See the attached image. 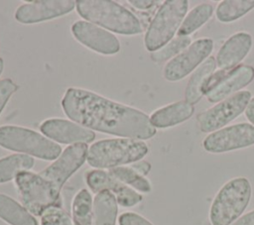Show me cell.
<instances>
[{"instance_id":"22","label":"cell","mask_w":254,"mask_h":225,"mask_svg":"<svg viewBox=\"0 0 254 225\" xmlns=\"http://www.w3.org/2000/svg\"><path fill=\"white\" fill-rule=\"evenodd\" d=\"M35 161L25 154H13L0 159V183L10 181L18 173L31 169Z\"/></svg>"},{"instance_id":"35","label":"cell","mask_w":254,"mask_h":225,"mask_svg":"<svg viewBox=\"0 0 254 225\" xmlns=\"http://www.w3.org/2000/svg\"><path fill=\"white\" fill-rule=\"evenodd\" d=\"M3 68H4V61H3V59L0 57V75H1V73H2V71H3Z\"/></svg>"},{"instance_id":"20","label":"cell","mask_w":254,"mask_h":225,"mask_svg":"<svg viewBox=\"0 0 254 225\" xmlns=\"http://www.w3.org/2000/svg\"><path fill=\"white\" fill-rule=\"evenodd\" d=\"M117 201L109 191L96 193L93 200V225H115Z\"/></svg>"},{"instance_id":"5","label":"cell","mask_w":254,"mask_h":225,"mask_svg":"<svg viewBox=\"0 0 254 225\" xmlns=\"http://www.w3.org/2000/svg\"><path fill=\"white\" fill-rule=\"evenodd\" d=\"M0 147L46 161L57 160L62 154L61 146L44 135L13 125L0 127Z\"/></svg>"},{"instance_id":"28","label":"cell","mask_w":254,"mask_h":225,"mask_svg":"<svg viewBox=\"0 0 254 225\" xmlns=\"http://www.w3.org/2000/svg\"><path fill=\"white\" fill-rule=\"evenodd\" d=\"M41 225H73L67 213L60 206H53L41 216Z\"/></svg>"},{"instance_id":"4","label":"cell","mask_w":254,"mask_h":225,"mask_svg":"<svg viewBox=\"0 0 254 225\" xmlns=\"http://www.w3.org/2000/svg\"><path fill=\"white\" fill-rule=\"evenodd\" d=\"M251 184L246 177L227 181L217 192L209 210L211 225H231L246 209L251 198Z\"/></svg>"},{"instance_id":"1","label":"cell","mask_w":254,"mask_h":225,"mask_svg":"<svg viewBox=\"0 0 254 225\" xmlns=\"http://www.w3.org/2000/svg\"><path fill=\"white\" fill-rule=\"evenodd\" d=\"M62 107L71 121L92 131L136 140L150 139L157 132L146 113L83 88H67Z\"/></svg>"},{"instance_id":"6","label":"cell","mask_w":254,"mask_h":225,"mask_svg":"<svg viewBox=\"0 0 254 225\" xmlns=\"http://www.w3.org/2000/svg\"><path fill=\"white\" fill-rule=\"evenodd\" d=\"M188 8L187 0H167L162 3L145 34L144 44L149 52L154 53L173 40L187 15Z\"/></svg>"},{"instance_id":"12","label":"cell","mask_w":254,"mask_h":225,"mask_svg":"<svg viewBox=\"0 0 254 225\" xmlns=\"http://www.w3.org/2000/svg\"><path fill=\"white\" fill-rule=\"evenodd\" d=\"M71 33L80 44L98 54L111 56L120 50L119 40L112 33L90 22H74Z\"/></svg>"},{"instance_id":"14","label":"cell","mask_w":254,"mask_h":225,"mask_svg":"<svg viewBox=\"0 0 254 225\" xmlns=\"http://www.w3.org/2000/svg\"><path fill=\"white\" fill-rule=\"evenodd\" d=\"M85 180L89 188L95 193L103 190L112 193L117 204L121 206L131 207L142 201L141 194L102 169L89 170L85 174Z\"/></svg>"},{"instance_id":"11","label":"cell","mask_w":254,"mask_h":225,"mask_svg":"<svg viewBox=\"0 0 254 225\" xmlns=\"http://www.w3.org/2000/svg\"><path fill=\"white\" fill-rule=\"evenodd\" d=\"M86 144L70 145L64 149L61 156L39 174L53 183L61 191L65 181L83 165L87 157Z\"/></svg>"},{"instance_id":"7","label":"cell","mask_w":254,"mask_h":225,"mask_svg":"<svg viewBox=\"0 0 254 225\" xmlns=\"http://www.w3.org/2000/svg\"><path fill=\"white\" fill-rule=\"evenodd\" d=\"M15 184L24 207L33 215L42 216L49 208L59 206L61 191L39 173L22 171L15 177Z\"/></svg>"},{"instance_id":"18","label":"cell","mask_w":254,"mask_h":225,"mask_svg":"<svg viewBox=\"0 0 254 225\" xmlns=\"http://www.w3.org/2000/svg\"><path fill=\"white\" fill-rule=\"evenodd\" d=\"M193 112V105L186 100H181L154 111L150 116V121L155 128L165 129L187 121L192 116Z\"/></svg>"},{"instance_id":"21","label":"cell","mask_w":254,"mask_h":225,"mask_svg":"<svg viewBox=\"0 0 254 225\" xmlns=\"http://www.w3.org/2000/svg\"><path fill=\"white\" fill-rule=\"evenodd\" d=\"M0 218L10 225H38L35 217L20 203L0 193Z\"/></svg>"},{"instance_id":"32","label":"cell","mask_w":254,"mask_h":225,"mask_svg":"<svg viewBox=\"0 0 254 225\" xmlns=\"http://www.w3.org/2000/svg\"><path fill=\"white\" fill-rule=\"evenodd\" d=\"M131 168L134 170H136L138 173H140L141 175L145 176L149 173V171L151 169V165L146 161H138V162L133 163Z\"/></svg>"},{"instance_id":"23","label":"cell","mask_w":254,"mask_h":225,"mask_svg":"<svg viewBox=\"0 0 254 225\" xmlns=\"http://www.w3.org/2000/svg\"><path fill=\"white\" fill-rule=\"evenodd\" d=\"M213 7L209 3H201L192 8L185 17L181 27L177 32V37H189L212 16Z\"/></svg>"},{"instance_id":"9","label":"cell","mask_w":254,"mask_h":225,"mask_svg":"<svg viewBox=\"0 0 254 225\" xmlns=\"http://www.w3.org/2000/svg\"><path fill=\"white\" fill-rule=\"evenodd\" d=\"M213 41L202 38L192 42L187 49L170 59L164 66L163 76L168 81H179L198 67L210 55Z\"/></svg>"},{"instance_id":"13","label":"cell","mask_w":254,"mask_h":225,"mask_svg":"<svg viewBox=\"0 0 254 225\" xmlns=\"http://www.w3.org/2000/svg\"><path fill=\"white\" fill-rule=\"evenodd\" d=\"M75 8L72 0L32 1L20 5L15 11V19L23 24H35L68 14Z\"/></svg>"},{"instance_id":"10","label":"cell","mask_w":254,"mask_h":225,"mask_svg":"<svg viewBox=\"0 0 254 225\" xmlns=\"http://www.w3.org/2000/svg\"><path fill=\"white\" fill-rule=\"evenodd\" d=\"M252 145H254V126L244 122L214 131L202 141L203 149L213 154L226 153Z\"/></svg>"},{"instance_id":"8","label":"cell","mask_w":254,"mask_h":225,"mask_svg":"<svg viewBox=\"0 0 254 225\" xmlns=\"http://www.w3.org/2000/svg\"><path fill=\"white\" fill-rule=\"evenodd\" d=\"M251 98L249 90L239 91L199 113L196 116L199 130L203 133H212L221 129L245 111Z\"/></svg>"},{"instance_id":"15","label":"cell","mask_w":254,"mask_h":225,"mask_svg":"<svg viewBox=\"0 0 254 225\" xmlns=\"http://www.w3.org/2000/svg\"><path fill=\"white\" fill-rule=\"evenodd\" d=\"M40 130L51 140L66 145L79 143L88 144L95 138V134L92 130L73 121L64 119H47L41 124Z\"/></svg>"},{"instance_id":"34","label":"cell","mask_w":254,"mask_h":225,"mask_svg":"<svg viewBox=\"0 0 254 225\" xmlns=\"http://www.w3.org/2000/svg\"><path fill=\"white\" fill-rule=\"evenodd\" d=\"M245 116L251 125L254 126V97H252L245 109Z\"/></svg>"},{"instance_id":"26","label":"cell","mask_w":254,"mask_h":225,"mask_svg":"<svg viewBox=\"0 0 254 225\" xmlns=\"http://www.w3.org/2000/svg\"><path fill=\"white\" fill-rule=\"evenodd\" d=\"M108 172L124 184L129 185L130 187H133L140 192L148 193L152 189L150 181L145 176L134 170L131 167L121 166L112 168Z\"/></svg>"},{"instance_id":"3","label":"cell","mask_w":254,"mask_h":225,"mask_svg":"<svg viewBox=\"0 0 254 225\" xmlns=\"http://www.w3.org/2000/svg\"><path fill=\"white\" fill-rule=\"evenodd\" d=\"M149 151L141 140L129 138L104 139L93 143L87 152L86 162L96 169H112L143 159Z\"/></svg>"},{"instance_id":"17","label":"cell","mask_w":254,"mask_h":225,"mask_svg":"<svg viewBox=\"0 0 254 225\" xmlns=\"http://www.w3.org/2000/svg\"><path fill=\"white\" fill-rule=\"evenodd\" d=\"M252 36L247 32H238L229 37L217 52L215 60L219 69L226 71L236 67L252 48Z\"/></svg>"},{"instance_id":"24","label":"cell","mask_w":254,"mask_h":225,"mask_svg":"<svg viewBox=\"0 0 254 225\" xmlns=\"http://www.w3.org/2000/svg\"><path fill=\"white\" fill-rule=\"evenodd\" d=\"M73 225H93V201L87 189H80L71 205Z\"/></svg>"},{"instance_id":"31","label":"cell","mask_w":254,"mask_h":225,"mask_svg":"<svg viewBox=\"0 0 254 225\" xmlns=\"http://www.w3.org/2000/svg\"><path fill=\"white\" fill-rule=\"evenodd\" d=\"M128 3L130 5H132L133 7H135L136 9L139 10H148L152 7H154L158 1H154V0H130L128 1Z\"/></svg>"},{"instance_id":"33","label":"cell","mask_w":254,"mask_h":225,"mask_svg":"<svg viewBox=\"0 0 254 225\" xmlns=\"http://www.w3.org/2000/svg\"><path fill=\"white\" fill-rule=\"evenodd\" d=\"M231 225H254V210L239 217Z\"/></svg>"},{"instance_id":"19","label":"cell","mask_w":254,"mask_h":225,"mask_svg":"<svg viewBox=\"0 0 254 225\" xmlns=\"http://www.w3.org/2000/svg\"><path fill=\"white\" fill-rule=\"evenodd\" d=\"M215 69L216 60L214 56H208L198 67L195 68L190 77L185 90V100L187 102L193 105L201 99L203 96L202 87Z\"/></svg>"},{"instance_id":"30","label":"cell","mask_w":254,"mask_h":225,"mask_svg":"<svg viewBox=\"0 0 254 225\" xmlns=\"http://www.w3.org/2000/svg\"><path fill=\"white\" fill-rule=\"evenodd\" d=\"M119 225H153L149 220L134 212L122 213L118 218Z\"/></svg>"},{"instance_id":"25","label":"cell","mask_w":254,"mask_h":225,"mask_svg":"<svg viewBox=\"0 0 254 225\" xmlns=\"http://www.w3.org/2000/svg\"><path fill=\"white\" fill-rule=\"evenodd\" d=\"M254 8V0H223L215 10L216 19L222 23L233 22Z\"/></svg>"},{"instance_id":"27","label":"cell","mask_w":254,"mask_h":225,"mask_svg":"<svg viewBox=\"0 0 254 225\" xmlns=\"http://www.w3.org/2000/svg\"><path fill=\"white\" fill-rule=\"evenodd\" d=\"M190 44H191L190 37H177L162 49L154 53H151L150 56L156 62L165 61L170 58L172 59L177 55L182 53L185 49H187Z\"/></svg>"},{"instance_id":"29","label":"cell","mask_w":254,"mask_h":225,"mask_svg":"<svg viewBox=\"0 0 254 225\" xmlns=\"http://www.w3.org/2000/svg\"><path fill=\"white\" fill-rule=\"evenodd\" d=\"M18 89V85L10 78L0 80V114L6 106L9 98Z\"/></svg>"},{"instance_id":"16","label":"cell","mask_w":254,"mask_h":225,"mask_svg":"<svg viewBox=\"0 0 254 225\" xmlns=\"http://www.w3.org/2000/svg\"><path fill=\"white\" fill-rule=\"evenodd\" d=\"M254 79V67L249 64H239L229 70L221 80L208 92L206 98L210 103L220 102L240 89L247 86Z\"/></svg>"},{"instance_id":"2","label":"cell","mask_w":254,"mask_h":225,"mask_svg":"<svg viewBox=\"0 0 254 225\" xmlns=\"http://www.w3.org/2000/svg\"><path fill=\"white\" fill-rule=\"evenodd\" d=\"M75 8L80 17L103 29L121 35L143 32L141 21L130 10L109 0H77Z\"/></svg>"}]
</instances>
